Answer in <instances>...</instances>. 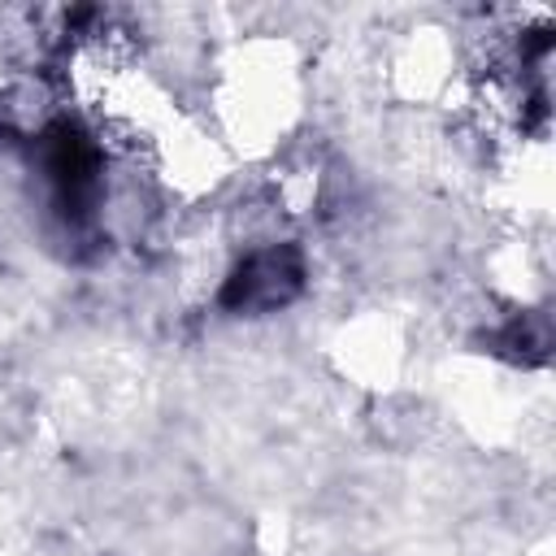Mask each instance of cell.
I'll list each match as a JSON object with an SVG mask.
<instances>
[{
  "label": "cell",
  "mask_w": 556,
  "mask_h": 556,
  "mask_svg": "<svg viewBox=\"0 0 556 556\" xmlns=\"http://www.w3.org/2000/svg\"><path fill=\"white\" fill-rule=\"evenodd\" d=\"M295 287H300V256L291 248H265V252H252L230 274L222 300L230 308H274L291 300Z\"/></svg>",
  "instance_id": "obj_1"
}]
</instances>
